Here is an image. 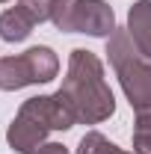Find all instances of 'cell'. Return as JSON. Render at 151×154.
<instances>
[{"instance_id": "cell-8", "label": "cell", "mask_w": 151, "mask_h": 154, "mask_svg": "<svg viewBox=\"0 0 151 154\" xmlns=\"http://www.w3.org/2000/svg\"><path fill=\"white\" fill-rule=\"evenodd\" d=\"M77 154H125V151H122L119 145H113L107 136H101L98 131H92V134H86L80 139Z\"/></svg>"}, {"instance_id": "cell-4", "label": "cell", "mask_w": 151, "mask_h": 154, "mask_svg": "<svg viewBox=\"0 0 151 154\" xmlns=\"http://www.w3.org/2000/svg\"><path fill=\"white\" fill-rule=\"evenodd\" d=\"M51 21L65 33H89V36L116 33V15L104 0H54Z\"/></svg>"}, {"instance_id": "cell-6", "label": "cell", "mask_w": 151, "mask_h": 154, "mask_svg": "<svg viewBox=\"0 0 151 154\" xmlns=\"http://www.w3.org/2000/svg\"><path fill=\"white\" fill-rule=\"evenodd\" d=\"M128 36L133 48L139 51V57L151 59V0L133 3L128 12Z\"/></svg>"}, {"instance_id": "cell-9", "label": "cell", "mask_w": 151, "mask_h": 154, "mask_svg": "<svg viewBox=\"0 0 151 154\" xmlns=\"http://www.w3.org/2000/svg\"><path fill=\"white\" fill-rule=\"evenodd\" d=\"M133 154H151V113H136V125H133Z\"/></svg>"}, {"instance_id": "cell-2", "label": "cell", "mask_w": 151, "mask_h": 154, "mask_svg": "<svg viewBox=\"0 0 151 154\" xmlns=\"http://www.w3.org/2000/svg\"><path fill=\"white\" fill-rule=\"evenodd\" d=\"M71 125H77V116L59 92L57 95H39L21 104L18 116L12 119V125L6 131V139L15 151L33 154L45 145V136L51 131H68Z\"/></svg>"}, {"instance_id": "cell-1", "label": "cell", "mask_w": 151, "mask_h": 154, "mask_svg": "<svg viewBox=\"0 0 151 154\" xmlns=\"http://www.w3.org/2000/svg\"><path fill=\"white\" fill-rule=\"evenodd\" d=\"M59 95L71 104L77 122H83V125H98V122L110 119L116 110L113 92L104 80L101 59L92 51H83V48L71 51L68 74L59 86Z\"/></svg>"}, {"instance_id": "cell-11", "label": "cell", "mask_w": 151, "mask_h": 154, "mask_svg": "<svg viewBox=\"0 0 151 154\" xmlns=\"http://www.w3.org/2000/svg\"><path fill=\"white\" fill-rule=\"evenodd\" d=\"M0 3H9V0H0Z\"/></svg>"}, {"instance_id": "cell-7", "label": "cell", "mask_w": 151, "mask_h": 154, "mask_svg": "<svg viewBox=\"0 0 151 154\" xmlns=\"http://www.w3.org/2000/svg\"><path fill=\"white\" fill-rule=\"evenodd\" d=\"M39 24V18L18 0V6H9L0 15V38L3 42H24L33 33V27Z\"/></svg>"}, {"instance_id": "cell-10", "label": "cell", "mask_w": 151, "mask_h": 154, "mask_svg": "<svg viewBox=\"0 0 151 154\" xmlns=\"http://www.w3.org/2000/svg\"><path fill=\"white\" fill-rule=\"evenodd\" d=\"M39 154H68V148H65V145H59V142H48V145H42V148H39Z\"/></svg>"}, {"instance_id": "cell-5", "label": "cell", "mask_w": 151, "mask_h": 154, "mask_svg": "<svg viewBox=\"0 0 151 154\" xmlns=\"http://www.w3.org/2000/svg\"><path fill=\"white\" fill-rule=\"evenodd\" d=\"M57 74H59V59L45 45L30 48L21 57L0 59V89L3 92H15L30 83H51Z\"/></svg>"}, {"instance_id": "cell-3", "label": "cell", "mask_w": 151, "mask_h": 154, "mask_svg": "<svg viewBox=\"0 0 151 154\" xmlns=\"http://www.w3.org/2000/svg\"><path fill=\"white\" fill-rule=\"evenodd\" d=\"M110 65L119 74V83L136 113H151V65L133 48L128 30H116L107 42Z\"/></svg>"}]
</instances>
